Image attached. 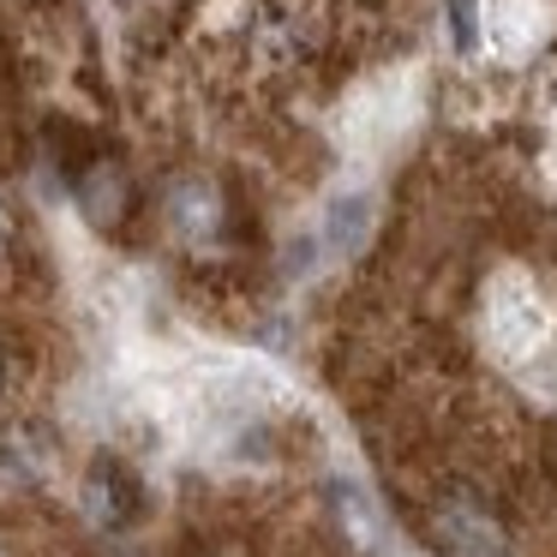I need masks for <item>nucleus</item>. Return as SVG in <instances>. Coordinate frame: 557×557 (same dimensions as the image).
Listing matches in <instances>:
<instances>
[{
    "instance_id": "f257e3e1",
    "label": "nucleus",
    "mask_w": 557,
    "mask_h": 557,
    "mask_svg": "<svg viewBox=\"0 0 557 557\" xmlns=\"http://www.w3.org/2000/svg\"><path fill=\"white\" fill-rule=\"evenodd\" d=\"M437 545L456 557H504V528H497V516L480 497L461 492L437 509Z\"/></svg>"
},
{
    "instance_id": "f03ea898",
    "label": "nucleus",
    "mask_w": 557,
    "mask_h": 557,
    "mask_svg": "<svg viewBox=\"0 0 557 557\" xmlns=\"http://www.w3.org/2000/svg\"><path fill=\"white\" fill-rule=\"evenodd\" d=\"M138 504H145V492H138V480L114 456H102L97 468L85 473V509L102 528H126V521L138 516Z\"/></svg>"
},
{
    "instance_id": "7ed1b4c3",
    "label": "nucleus",
    "mask_w": 557,
    "mask_h": 557,
    "mask_svg": "<svg viewBox=\"0 0 557 557\" xmlns=\"http://www.w3.org/2000/svg\"><path fill=\"white\" fill-rule=\"evenodd\" d=\"M0 389H7V360H0Z\"/></svg>"
}]
</instances>
